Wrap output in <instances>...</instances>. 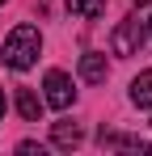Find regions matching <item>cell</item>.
<instances>
[{
    "label": "cell",
    "mask_w": 152,
    "mask_h": 156,
    "mask_svg": "<svg viewBox=\"0 0 152 156\" xmlns=\"http://www.w3.org/2000/svg\"><path fill=\"white\" fill-rule=\"evenodd\" d=\"M38 51H42V34L38 26H13V34L4 38V47H0V59H4V68H13V72H25V68H34L38 63Z\"/></svg>",
    "instance_id": "obj_1"
},
{
    "label": "cell",
    "mask_w": 152,
    "mask_h": 156,
    "mask_svg": "<svg viewBox=\"0 0 152 156\" xmlns=\"http://www.w3.org/2000/svg\"><path fill=\"white\" fill-rule=\"evenodd\" d=\"M144 38H148V17H144V13H131V17H123V21L114 26L110 51H114V55H139Z\"/></svg>",
    "instance_id": "obj_2"
},
{
    "label": "cell",
    "mask_w": 152,
    "mask_h": 156,
    "mask_svg": "<svg viewBox=\"0 0 152 156\" xmlns=\"http://www.w3.org/2000/svg\"><path fill=\"white\" fill-rule=\"evenodd\" d=\"M42 89H47V105L51 110H68V105L76 101V89H72V80H68V72H47V80H42Z\"/></svg>",
    "instance_id": "obj_3"
},
{
    "label": "cell",
    "mask_w": 152,
    "mask_h": 156,
    "mask_svg": "<svg viewBox=\"0 0 152 156\" xmlns=\"http://www.w3.org/2000/svg\"><path fill=\"white\" fill-rule=\"evenodd\" d=\"M106 76H110V63H106V55H97V51L80 55V80H85V84H101Z\"/></svg>",
    "instance_id": "obj_4"
},
{
    "label": "cell",
    "mask_w": 152,
    "mask_h": 156,
    "mask_svg": "<svg viewBox=\"0 0 152 156\" xmlns=\"http://www.w3.org/2000/svg\"><path fill=\"white\" fill-rule=\"evenodd\" d=\"M51 139H55V148L72 152V148H80L85 131H80V122H55V131H51Z\"/></svg>",
    "instance_id": "obj_5"
},
{
    "label": "cell",
    "mask_w": 152,
    "mask_h": 156,
    "mask_svg": "<svg viewBox=\"0 0 152 156\" xmlns=\"http://www.w3.org/2000/svg\"><path fill=\"white\" fill-rule=\"evenodd\" d=\"M131 101L139 105V110H148V105H152V68L131 80Z\"/></svg>",
    "instance_id": "obj_6"
},
{
    "label": "cell",
    "mask_w": 152,
    "mask_h": 156,
    "mask_svg": "<svg viewBox=\"0 0 152 156\" xmlns=\"http://www.w3.org/2000/svg\"><path fill=\"white\" fill-rule=\"evenodd\" d=\"M68 9H72L80 21H97L101 13H106V0H68Z\"/></svg>",
    "instance_id": "obj_7"
},
{
    "label": "cell",
    "mask_w": 152,
    "mask_h": 156,
    "mask_svg": "<svg viewBox=\"0 0 152 156\" xmlns=\"http://www.w3.org/2000/svg\"><path fill=\"white\" fill-rule=\"evenodd\" d=\"M17 114H21L25 122H38V114H42V101H38L30 89H21V93H17Z\"/></svg>",
    "instance_id": "obj_8"
},
{
    "label": "cell",
    "mask_w": 152,
    "mask_h": 156,
    "mask_svg": "<svg viewBox=\"0 0 152 156\" xmlns=\"http://www.w3.org/2000/svg\"><path fill=\"white\" fill-rule=\"evenodd\" d=\"M0 118H4V89H0Z\"/></svg>",
    "instance_id": "obj_9"
},
{
    "label": "cell",
    "mask_w": 152,
    "mask_h": 156,
    "mask_svg": "<svg viewBox=\"0 0 152 156\" xmlns=\"http://www.w3.org/2000/svg\"><path fill=\"white\" fill-rule=\"evenodd\" d=\"M131 4H152V0H131Z\"/></svg>",
    "instance_id": "obj_10"
},
{
    "label": "cell",
    "mask_w": 152,
    "mask_h": 156,
    "mask_svg": "<svg viewBox=\"0 0 152 156\" xmlns=\"http://www.w3.org/2000/svg\"><path fill=\"white\" fill-rule=\"evenodd\" d=\"M148 34H152V17H148Z\"/></svg>",
    "instance_id": "obj_11"
},
{
    "label": "cell",
    "mask_w": 152,
    "mask_h": 156,
    "mask_svg": "<svg viewBox=\"0 0 152 156\" xmlns=\"http://www.w3.org/2000/svg\"><path fill=\"white\" fill-rule=\"evenodd\" d=\"M0 4H4V0H0Z\"/></svg>",
    "instance_id": "obj_12"
}]
</instances>
